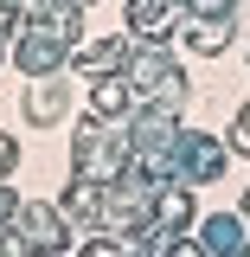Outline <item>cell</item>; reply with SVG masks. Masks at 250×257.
I'll use <instances>...</instances> for the list:
<instances>
[{"label":"cell","instance_id":"7c38bea8","mask_svg":"<svg viewBox=\"0 0 250 257\" xmlns=\"http://www.w3.org/2000/svg\"><path fill=\"white\" fill-rule=\"evenodd\" d=\"M0 45H7V39H0Z\"/></svg>","mask_w":250,"mask_h":257},{"label":"cell","instance_id":"3957f363","mask_svg":"<svg viewBox=\"0 0 250 257\" xmlns=\"http://www.w3.org/2000/svg\"><path fill=\"white\" fill-rule=\"evenodd\" d=\"M128 96H135V90H128V77H122V71H103V77L90 84V116H96V122L122 116V109H128Z\"/></svg>","mask_w":250,"mask_h":257},{"label":"cell","instance_id":"ba28073f","mask_svg":"<svg viewBox=\"0 0 250 257\" xmlns=\"http://www.w3.org/2000/svg\"><path fill=\"white\" fill-rule=\"evenodd\" d=\"M13 167H20V135L0 128V180H13Z\"/></svg>","mask_w":250,"mask_h":257},{"label":"cell","instance_id":"277c9868","mask_svg":"<svg viewBox=\"0 0 250 257\" xmlns=\"http://www.w3.org/2000/svg\"><path fill=\"white\" fill-rule=\"evenodd\" d=\"M244 238H250V231H244V212H212V219H205V238H199V244H205L212 257H224V251L237 257V251H244Z\"/></svg>","mask_w":250,"mask_h":257},{"label":"cell","instance_id":"8992f818","mask_svg":"<svg viewBox=\"0 0 250 257\" xmlns=\"http://www.w3.org/2000/svg\"><path fill=\"white\" fill-rule=\"evenodd\" d=\"M167 20H173V0H128V26L141 32V39H167Z\"/></svg>","mask_w":250,"mask_h":257},{"label":"cell","instance_id":"8fae6325","mask_svg":"<svg viewBox=\"0 0 250 257\" xmlns=\"http://www.w3.org/2000/svg\"><path fill=\"white\" fill-rule=\"evenodd\" d=\"M244 219H250V193H244Z\"/></svg>","mask_w":250,"mask_h":257},{"label":"cell","instance_id":"9c48e42d","mask_svg":"<svg viewBox=\"0 0 250 257\" xmlns=\"http://www.w3.org/2000/svg\"><path fill=\"white\" fill-rule=\"evenodd\" d=\"M20 206H26V199H20V187H13V180H0V225L20 219Z\"/></svg>","mask_w":250,"mask_h":257},{"label":"cell","instance_id":"5b68a950","mask_svg":"<svg viewBox=\"0 0 250 257\" xmlns=\"http://www.w3.org/2000/svg\"><path fill=\"white\" fill-rule=\"evenodd\" d=\"M122 52H128V39H96V45H71V64L103 77V71H122Z\"/></svg>","mask_w":250,"mask_h":257},{"label":"cell","instance_id":"52a82bcc","mask_svg":"<svg viewBox=\"0 0 250 257\" xmlns=\"http://www.w3.org/2000/svg\"><path fill=\"white\" fill-rule=\"evenodd\" d=\"M186 45L199 52V58H218L224 45H231V20H205V13H192V26H186Z\"/></svg>","mask_w":250,"mask_h":257},{"label":"cell","instance_id":"7a4b0ae2","mask_svg":"<svg viewBox=\"0 0 250 257\" xmlns=\"http://www.w3.org/2000/svg\"><path fill=\"white\" fill-rule=\"evenodd\" d=\"M64 109H71V84H64V77H32L26 90H20V116H26V128L64 122Z\"/></svg>","mask_w":250,"mask_h":257},{"label":"cell","instance_id":"6da1fadb","mask_svg":"<svg viewBox=\"0 0 250 257\" xmlns=\"http://www.w3.org/2000/svg\"><path fill=\"white\" fill-rule=\"evenodd\" d=\"M13 225L26 231L32 257H64V251H71V225H64V212H58V206H39V199H26Z\"/></svg>","mask_w":250,"mask_h":257},{"label":"cell","instance_id":"30bf717a","mask_svg":"<svg viewBox=\"0 0 250 257\" xmlns=\"http://www.w3.org/2000/svg\"><path fill=\"white\" fill-rule=\"evenodd\" d=\"M231 148H237V155H250V103L237 109V122H231Z\"/></svg>","mask_w":250,"mask_h":257}]
</instances>
